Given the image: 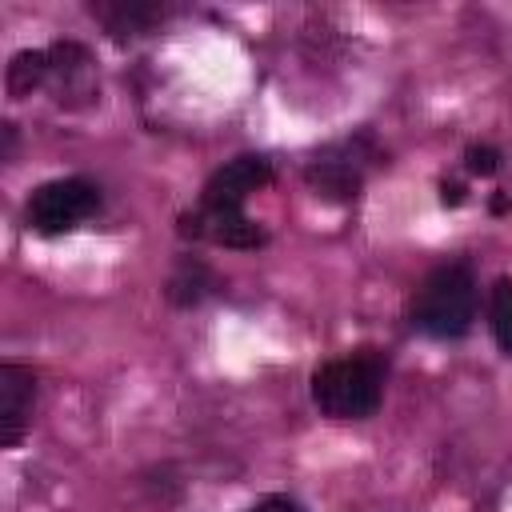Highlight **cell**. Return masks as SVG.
Segmentation results:
<instances>
[{
	"label": "cell",
	"instance_id": "cell-1",
	"mask_svg": "<svg viewBox=\"0 0 512 512\" xmlns=\"http://www.w3.org/2000/svg\"><path fill=\"white\" fill-rule=\"evenodd\" d=\"M380 384H384L380 360L360 352V356H344V360L320 364L316 376H312V400H316V408L324 416L364 420L380 404Z\"/></svg>",
	"mask_w": 512,
	"mask_h": 512
},
{
	"label": "cell",
	"instance_id": "cell-2",
	"mask_svg": "<svg viewBox=\"0 0 512 512\" xmlns=\"http://www.w3.org/2000/svg\"><path fill=\"white\" fill-rule=\"evenodd\" d=\"M476 320V280L468 264H444L436 268L412 308V324L436 340H456Z\"/></svg>",
	"mask_w": 512,
	"mask_h": 512
},
{
	"label": "cell",
	"instance_id": "cell-3",
	"mask_svg": "<svg viewBox=\"0 0 512 512\" xmlns=\"http://www.w3.org/2000/svg\"><path fill=\"white\" fill-rule=\"evenodd\" d=\"M96 204H100V192L88 180H80V176L48 180L28 200V224L40 236H60V232H72L80 220H88L96 212Z\"/></svg>",
	"mask_w": 512,
	"mask_h": 512
},
{
	"label": "cell",
	"instance_id": "cell-4",
	"mask_svg": "<svg viewBox=\"0 0 512 512\" xmlns=\"http://www.w3.org/2000/svg\"><path fill=\"white\" fill-rule=\"evenodd\" d=\"M180 232L184 236H204V240L224 244V248H256V244H264V228L256 220H248L240 208L200 204L196 212H188L180 220Z\"/></svg>",
	"mask_w": 512,
	"mask_h": 512
},
{
	"label": "cell",
	"instance_id": "cell-5",
	"mask_svg": "<svg viewBox=\"0 0 512 512\" xmlns=\"http://www.w3.org/2000/svg\"><path fill=\"white\" fill-rule=\"evenodd\" d=\"M36 404V376L24 364H0V448H16Z\"/></svg>",
	"mask_w": 512,
	"mask_h": 512
},
{
	"label": "cell",
	"instance_id": "cell-6",
	"mask_svg": "<svg viewBox=\"0 0 512 512\" xmlns=\"http://www.w3.org/2000/svg\"><path fill=\"white\" fill-rule=\"evenodd\" d=\"M272 180V168L264 156H236L228 160L220 172H212V180L204 184V200L200 204H212V208H240L248 192L264 188Z\"/></svg>",
	"mask_w": 512,
	"mask_h": 512
},
{
	"label": "cell",
	"instance_id": "cell-7",
	"mask_svg": "<svg viewBox=\"0 0 512 512\" xmlns=\"http://www.w3.org/2000/svg\"><path fill=\"white\" fill-rule=\"evenodd\" d=\"M48 84L56 88V100L72 104V96H92V60L80 44H56L48 52Z\"/></svg>",
	"mask_w": 512,
	"mask_h": 512
},
{
	"label": "cell",
	"instance_id": "cell-8",
	"mask_svg": "<svg viewBox=\"0 0 512 512\" xmlns=\"http://www.w3.org/2000/svg\"><path fill=\"white\" fill-rule=\"evenodd\" d=\"M304 176L316 188V196H324V200H352L360 192V168L348 160H336V156L312 160Z\"/></svg>",
	"mask_w": 512,
	"mask_h": 512
},
{
	"label": "cell",
	"instance_id": "cell-9",
	"mask_svg": "<svg viewBox=\"0 0 512 512\" xmlns=\"http://www.w3.org/2000/svg\"><path fill=\"white\" fill-rule=\"evenodd\" d=\"M92 12L104 20V28H108L112 36L144 32V28L160 16V8H152V4H96Z\"/></svg>",
	"mask_w": 512,
	"mask_h": 512
},
{
	"label": "cell",
	"instance_id": "cell-10",
	"mask_svg": "<svg viewBox=\"0 0 512 512\" xmlns=\"http://www.w3.org/2000/svg\"><path fill=\"white\" fill-rule=\"evenodd\" d=\"M48 84V52H16L8 64V92L12 96H32V88Z\"/></svg>",
	"mask_w": 512,
	"mask_h": 512
},
{
	"label": "cell",
	"instance_id": "cell-11",
	"mask_svg": "<svg viewBox=\"0 0 512 512\" xmlns=\"http://www.w3.org/2000/svg\"><path fill=\"white\" fill-rule=\"evenodd\" d=\"M208 288H212V276H208V268H204L200 260H184V264L172 272V280H168L172 304H196Z\"/></svg>",
	"mask_w": 512,
	"mask_h": 512
},
{
	"label": "cell",
	"instance_id": "cell-12",
	"mask_svg": "<svg viewBox=\"0 0 512 512\" xmlns=\"http://www.w3.org/2000/svg\"><path fill=\"white\" fill-rule=\"evenodd\" d=\"M492 332L500 348L512 356V280H496L492 288Z\"/></svg>",
	"mask_w": 512,
	"mask_h": 512
},
{
	"label": "cell",
	"instance_id": "cell-13",
	"mask_svg": "<svg viewBox=\"0 0 512 512\" xmlns=\"http://www.w3.org/2000/svg\"><path fill=\"white\" fill-rule=\"evenodd\" d=\"M464 160H468V172H476V176H492L500 168V152L488 148V144H472L464 152Z\"/></svg>",
	"mask_w": 512,
	"mask_h": 512
},
{
	"label": "cell",
	"instance_id": "cell-14",
	"mask_svg": "<svg viewBox=\"0 0 512 512\" xmlns=\"http://www.w3.org/2000/svg\"><path fill=\"white\" fill-rule=\"evenodd\" d=\"M440 200H444V204H460V200H464V184L444 180V184H440Z\"/></svg>",
	"mask_w": 512,
	"mask_h": 512
},
{
	"label": "cell",
	"instance_id": "cell-15",
	"mask_svg": "<svg viewBox=\"0 0 512 512\" xmlns=\"http://www.w3.org/2000/svg\"><path fill=\"white\" fill-rule=\"evenodd\" d=\"M264 508H268V512H304V508H300L296 500H288V496H268Z\"/></svg>",
	"mask_w": 512,
	"mask_h": 512
},
{
	"label": "cell",
	"instance_id": "cell-16",
	"mask_svg": "<svg viewBox=\"0 0 512 512\" xmlns=\"http://www.w3.org/2000/svg\"><path fill=\"white\" fill-rule=\"evenodd\" d=\"M252 512H268V508H264V504H260V508H252Z\"/></svg>",
	"mask_w": 512,
	"mask_h": 512
}]
</instances>
